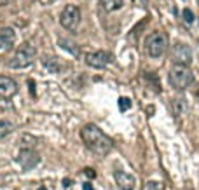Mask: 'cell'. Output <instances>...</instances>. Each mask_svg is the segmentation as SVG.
<instances>
[{
	"instance_id": "obj_13",
	"label": "cell",
	"mask_w": 199,
	"mask_h": 190,
	"mask_svg": "<svg viewBox=\"0 0 199 190\" xmlns=\"http://www.w3.org/2000/svg\"><path fill=\"white\" fill-rule=\"evenodd\" d=\"M173 114L177 115V117H183L187 114V101L183 98L173 100Z\"/></svg>"
},
{
	"instance_id": "obj_7",
	"label": "cell",
	"mask_w": 199,
	"mask_h": 190,
	"mask_svg": "<svg viewBox=\"0 0 199 190\" xmlns=\"http://www.w3.org/2000/svg\"><path fill=\"white\" fill-rule=\"evenodd\" d=\"M84 61L91 68H105L112 63V56L107 51H93L84 54Z\"/></svg>"
},
{
	"instance_id": "obj_4",
	"label": "cell",
	"mask_w": 199,
	"mask_h": 190,
	"mask_svg": "<svg viewBox=\"0 0 199 190\" xmlns=\"http://www.w3.org/2000/svg\"><path fill=\"white\" fill-rule=\"evenodd\" d=\"M194 82V73L189 70V67H175L169 72V84L178 91L187 89L190 84Z\"/></svg>"
},
{
	"instance_id": "obj_17",
	"label": "cell",
	"mask_w": 199,
	"mask_h": 190,
	"mask_svg": "<svg viewBox=\"0 0 199 190\" xmlns=\"http://www.w3.org/2000/svg\"><path fill=\"white\" fill-rule=\"evenodd\" d=\"M142 190H163V185L159 181H147Z\"/></svg>"
},
{
	"instance_id": "obj_23",
	"label": "cell",
	"mask_w": 199,
	"mask_h": 190,
	"mask_svg": "<svg viewBox=\"0 0 199 190\" xmlns=\"http://www.w3.org/2000/svg\"><path fill=\"white\" fill-rule=\"evenodd\" d=\"M30 91H31V94H35V84H33V80H30Z\"/></svg>"
},
{
	"instance_id": "obj_24",
	"label": "cell",
	"mask_w": 199,
	"mask_h": 190,
	"mask_svg": "<svg viewBox=\"0 0 199 190\" xmlns=\"http://www.w3.org/2000/svg\"><path fill=\"white\" fill-rule=\"evenodd\" d=\"M37 190H45V187H39V188H37Z\"/></svg>"
},
{
	"instance_id": "obj_9",
	"label": "cell",
	"mask_w": 199,
	"mask_h": 190,
	"mask_svg": "<svg viewBox=\"0 0 199 190\" xmlns=\"http://www.w3.org/2000/svg\"><path fill=\"white\" fill-rule=\"evenodd\" d=\"M114 178H115V183L119 185L121 190H133V188H135V185H136L135 176H131V174L126 173V171H115L114 173Z\"/></svg>"
},
{
	"instance_id": "obj_2",
	"label": "cell",
	"mask_w": 199,
	"mask_h": 190,
	"mask_svg": "<svg viewBox=\"0 0 199 190\" xmlns=\"http://www.w3.org/2000/svg\"><path fill=\"white\" fill-rule=\"evenodd\" d=\"M37 56V49L33 47L31 44H21L16 53L12 54L11 61H7V67L9 68H26L30 67L33 59Z\"/></svg>"
},
{
	"instance_id": "obj_14",
	"label": "cell",
	"mask_w": 199,
	"mask_h": 190,
	"mask_svg": "<svg viewBox=\"0 0 199 190\" xmlns=\"http://www.w3.org/2000/svg\"><path fill=\"white\" fill-rule=\"evenodd\" d=\"M100 5H102L105 11L112 12V11H119L124 5V0H100Z\"/></svg>"
},
{
	"instance_id": "obj_11",
	"label": "cell",
	"mask_w": 199,
	"mask_h": 190,
	"mask_svg": "<svg viewBox=\"0 0 199 190\" xmlns=\"http://www.w3.org/2000/svg\"><path fill=\"white\" fill-rule=\"evenodd\" d=\"M18 93V84L9 77H0V98H11Z\"/></svg>"
},
{
	"instance_id": "obj_19",
	"label": "cell",
	"mask_w": 199,
	"mask_h": 190,
	"mask_svg": "<svg viewBox=\"0 0 199 190\" xmlns=\"http://www.w3.org/2000/svg\"><path fill=\"white\" fill-rule=\"evenodd\" d=\"M182 18H183V21H185V23H192V21H194V14H192V11H190V9H187V7H185V9L182 11Z\"/></svg>"
},
{
	"instance_id": "obj_12",
	"label": "cell",
	"mask_w": 199,
	"mask_h": 190,
	"mask_svg": "<svg viewBox=\"0 0 199 190\" xmlns=\"http://www.w3.org/2000/svg\"><path fill=\"white\" fill-rule=\"evenodd\" d=\"M40 61L44 65V68L49 72V73H59L61 72V63L58 61L56 58H51V56H42Z\"/></svg>"
},
{
	"instance_id": "obj_5",
	"label": "cell",
	"mask_w": 199,
	"mask_h": 190,
	"mask_svg": "<svg viewBox=\"0 0 199 190\" xmlns=\"http://www.w3.org/2000/svg\"><path fill=\"white\" fill-rule=\"evenodd\" d=\"M80 23V11L77 5H66L59 14V25L68 31H75Z\"/></svg>"
},
{
	"instance_id": "obj_16",
	"label": "cell",
	"mask_w": 199,
	"mask_h": 190,
	"mask_svg": "<svg viewBox=\"0 0 199 190\" xmlns=\"http://www.w3.org/2000/svg\"><path fill=\"white\" fill-rule=\"evenodd\" d=\"M12 122H9V120H4V119H0V136H5V134H9L12 133Z\"/></svg>"
},
{
	"instance_id": "obj_18",
	"label": "cell",
	"mask_w": 199,
	"mask_h": 190,
	"mask_svg": "<svg viewBox=\"0 0 199 190\" xmlns=\"http://www.w3.org/2000/svg\"><path fill=\"white\" fill-rule=\"evenodd\" d=\"M7 110H12V103L7 98H0V112H7Z\"/></svg>"
},
{
	"instance_id": "obj_22",
	"label": "cell",
	"mask_w": 199,
	"mask_h": 190,
	"mask_svg": "<svg viewBox=\"0 0 199 190\" xmlns=\"http://www.w3.org/2000/svg\"><path fill=\"white\" fill-rule=\"evenodd\" d=\"M82 190H93V187H91V183H84V185H82Z\"/></svg>"
},
{
	"instance_id": "obj_1",
	"label": "cell",
	"mask_w": 199,
	"mask_h": 190,
	"mask_svg": "<svg viewBox=\"0 0 199 190\" xmlns=\"http://www.w3.org/2000/svg\"><path fill=\"white\" fill-rule=\"evenodd\" d=\"M80 138H82L84 145L93 154L102 155V157L108 154L112 150V146H114L110 138L107 136L98 126H94V124H86L84 127L80 129Z\"/></svg>"
},
{
	"instance_id": "obj_3",
	"label": "cell",
	"mask_w": 199,
	"mask_h": 190,
	"mask_svg": "<svg viewBox=\"0 0 199 190\" xmlns=\"http://www.w3.org/2000/svg\"><path fill=\"white\" fill-rule=\"evenodd\" d=\"M168 47V39L163 31H152L145 39V51L150 58H161L166 53Z\"/></svg>"
},
{
	"instance_id": "obj_6",
	"label": "cell",
	"mask_w": 199,
	"mask_h": 190,
	"mask_svg": "<svg viewBox=\"0 0 199 190\" xmlns=\"http://www.w3.org/2000/svg\"><path fill=\"white\" fill-rule=\"evenodd\" d=\"M171 59L177 67H189L192 63V51L185 44H175L171 51Z\"/></svg>"
},
{
	"instance_id": "obj_10",
	"label": "cell",
	"mask_w": 199,
	"mask_h": 190,
	"mask_svg": "<svg viewBox=\"0 0 199 190\" xmlns=\"http://www.w3.org/2000/svg\"><path fill=\"white\" fill-rule=\"evenodd\" d=\"M14 40H16V33H14L12 28L0 30V53H5V51L12 49Z\"/></svg>"
},
{
	"instance_id": "obj_15",
	"label": "cell",
	"mask_w": 199,
	"mask_h": 190,
	"mask_svg": "<svg viewBox=\"0 0 199 190\" xmlns=\"http://www.w3.org/2000/svg\"><path fill=\"white\" fill-rule=\"evenodd\" d=\"M59 45H61L65 51H68V53H72L73 56H79V47H77L73 42H68V40L65 39H59Z\"/></svg>"
},
{
	"instance_id": "obj_8",
	"label": "cell",
	"mask_w": 199,
	"mask_h": 190,
	"mask_svg": "<svg viewBox=\"0 0 199 190\" xmlns=\"http://www.w3.org/2000/svg\"><path fill=\"white\" fill-rule=\"evenodd\" d=\"M16 159H18L19 166H21L25 171H30V169H33L37 164L40 162V155L37 154L33 148H23V150L18 154Z\"/></svg>"
},
{
	"instance_id": "obj_20",
	"label": "cell",
	"mask_w": 199,
	"mask_h": 190,
	"mask_svg": "<svg viewBox=\"0 0 199 190\" xmlns=\"http://www.w3.org/2000/svg\"><path fill=\"white\" fill-rule=\"evenodd\" d=\"M119 108L122 112L131 108V100H129V98H119Z\"/></svg>"
},
{
	"instance_id": "obj_21",
	"label": "cell",
	"mask_w": 199,
	"mask_h": 190,
	"mask_svg": "<svg viewBox=\"0 0 199 190\" xmlns=\"http://www.w3.org/2000/svg\"><path fill=\"white\" fill-rule=\"evenodd\" d=\"M84 174L88 178H96V173H94V169H91V168H86L84 169Z\"/></svg>"
}]
</instances>
